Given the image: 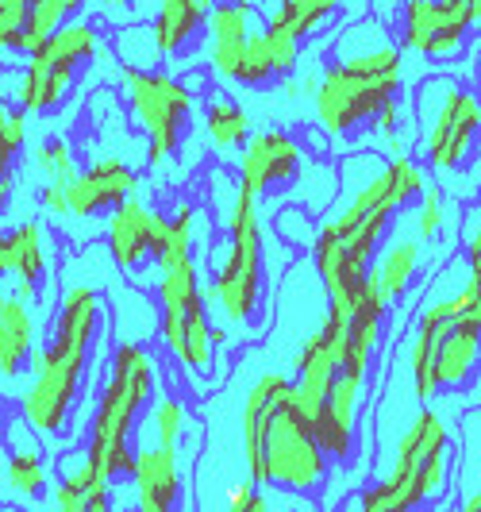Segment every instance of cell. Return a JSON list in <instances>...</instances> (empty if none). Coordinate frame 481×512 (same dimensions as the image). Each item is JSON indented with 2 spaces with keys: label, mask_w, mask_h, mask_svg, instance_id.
Returning <instances> with one entry per match:
<instances>
[{
  "label": "cell",
  "mask_w": 481,
  "mask_h": 512,
  "mask_svg": "<svg viewBox=\"0 0 481 512\" xmlns=\"http://www.w3.org/2000/svg\"><path fill=\"white\" fill-rule=\"evenodd\" d=\"M170 239V208H158L143 197H131L104 220V251L112 270L127 274L135 285H143L154 274L158 258Z\"/></svg>",
  "instance_id": "obj_12"
},
{
  "label": "cell",
  "mask_w": 481,
  "mask_h": 512,
  "mask_svg": "<svg viewBox=\"0 0 481 512\" xmlns=\"http://www.w3.org/2000/svg\"><path fill=\"white\" fill-rule=\"evenodd\" d=\"M405 58L397 43H385L374 51L351 54L343 62H331L320 74V89L312 97V112L320 131L335 143L355 139L362 128H370L385 104L397 101Z\"/></svg>",
  "instance_id": "obj_7"
},
{
  "label": "cell",
  "mask_w": 481,
  "mask_h": 512,
  "mask_svg": "<svg viewBox=\"0 0 481 512\" xmlns=\"http://www.w3.org/2000/svg\"><path fill=\"white\" fill-rule=\"evenodd\" d=\"M27 27H31V0H0V58L24 54Z\"/></svg>",
  "instance_id": "obj_35"
},
{
  "label": "cell",
  "mask_w": 481,
  "mask_h": 512,
  "mask_svg": "<svg viewBox=\"0 0 481 512\" xmlns=\"http://www.w3.org/2000/svg\"><path fill=\"white\" fill-rule=\"evenodd\" d=\"M447 482V428L435 412H420L397 439V466L378 486L358 493V512H412Z\"/></svg>",
  "instance_id": "obj_10"
},
{
  "label": "cell",
  "mask_w": 481,
  "mask_h": 512,
  "mask_svg": "<svg viewBox=\"0 0 481 512\" xmlns=\"http://www.w3.org/2000/svg\"><path fill=\"white\" fill-rule=\"evenodd\" d=\"M143 189V170L124 158V154H93L81 174L74 178L70 193V224H93V220H108L116 208L139 197ZM66 224V228H70Z\"/></svg>",
  "instance_id": "obj_16"
},
{
  "label": "cell",
  "mask_w": 481,
  "mask_h": 512,
  "mask_svg": "<svg viewBox=\"0 0 481 512\" xmlns=\"http://www.w3.org/2000/svg\"><path fill=\"white\" fill-rule=\"evenodd\" d=\"M31 170L43 185H74V178L81 174V158L70 135H43L31 147Z\"/></svg>",
  "instance_id": "obj_30"
},
{
  "label": "cell",
  "mask_w": 481,
  "mask_h": 512,
  "mask_svg": "<svg viewBox=\"0 0 481 512\" xmlns=\"http://www.w3.org/2000/svg\"><path fill=\"white\" fill-rule=\"evenodd\" d=\"M0 239H4V278H12V293L27 305H39L54 274V255H58L51 228L31 216V220L4 228Z\"/></svg>",
  "instance_id": "obj_18"
},
{
  "label": "cell",
  "mask_w": 481,
  "mask_h": 512,
  "mask_svg": "<svg viewBox=\"0 0 481 512\" xmlns=\"http://www.w3.org/2000/svg\"><path fill=\"white\" fill-rule=\"evenodd\" d=\"M162 389V359L147 343H116L108 351L101 378H97V397L89 412V432L85 447L97 466V478L104 486H124L131 466H135V428L143 412L154 405Z\"/></svg>",
  "instance_id": "obj_4"
},
{
  "label": "cell",
  "mask_w": 481,
  "mask_h": 512,
  "mask_svg": "<svg viewBox=\"0 0 481 512\" xmlns=\"http://www.w3.org/2000/svg\"><path fill=\"white\" fill-rule=\"evenodd\" d=\"M420 255H424V239H420V235H416V239L397 235V239H389L385 251H378L370 274L378 278L381 289H385L393 301H401L408 293V285L416 282V274H420Z\"/></svg>",
  "instance_id": "obj_27"
},
{
  "label": "cell",
  "mask_w": 481,
  "mask_h": 512,
  "mask_svg": "<svg viewBox=\"0 0 481 512\" xmlns=\"http://www.w3.org/2000/svg\"><path fill=\"white\" fill-rule=\"evenodd\" d=\"M339 8H343V0H274L266 24L281 27V31L297 35V39L304 43V39L320 35V31L335 20Z\"/></svg>",
  "instance_id": "obj_29"
},
{
  "label": "cell",
  "mask_w": 481,
  "mask_h": 512,
  "mask_svg": "<svg viewBox=\"0 0 481 512\" xmlns=\"http://www.w3.org/2000/svg\"><path fill=\"white\" fill-rule=\"evenodd\" d=\"M158 4H162V0H158Z\"/></svg>",
  "instance_id": "obj_45"
},
{
  "label": "cell",
  "mask_w": 481,
  "mask_h": 512,
  "mask_svg": "<svg viewBox=\"0 0 481 512\" xmlns=\"http://www.w3.org/2000/svg\"><path fill=\"white\" fill-rule=\"evenodd\" d=\"M304 162H308V147L297 135L281 128H262L235 154V174L258 201H278L293 193Z\"/></svg>",
  "instance_id": "obj_14"
},
{
  "label": "cell",
  "mask_w": 481,
  "mask_h": 512,
  "mask_svg": "<svg viewBox=\"0 0 481 512\" xmlns=\"http://www.w3.org/2000/svg\"><path fill=\"white\" fill-rule=\"evenodd\" d=\"M220 0H162L158 12H154V35H158V47L162 58L174 62V58H189L193 47L201 43L204 27H208V12L216 8Z\"/></svg>",
  "instance_id": "obj_24"
},
{
  "label": "cell",
  "mask_w": 481,
  "mask_h": 512,
  "mask_svg": "<svg viewBox=\"0 0 481 512\" xmlns=\"http://www.w3.org/2000/svg\"><path fill=\"white\" fill-rule=\"evenodd\" d=\"M297 66H301V39L274 24H262L251 35L243 58H239V70H235V81H231V85H243V89H274L285 77L297 74Z\"/></svg>",
  "instance_id": "obj_23"
},
{
  "label": "cell",
  "mask_w": 481,
  "mask_h": 512,
  "mask_svg": "<svg viewBox=\"0 0 481 512\" xmlns=\"http://www.w3.org/2000/svg\"><path fill=\"white\" fill-rule=\"evenodd\" d=\"M343 366H347V312L328 305L320 328L301 343L293 370H289L297 401L308 416H316V409L324 405V397L331 393L335 378L343 374Z\"/></svg>",
  "instance_id": "obj_15"
},
{
  "label": "cell",
  "mask_w": 481,
  "mask_h": 512,
  "mask_svg": "<svg viewBox=\"0 0 481 512\" xmlns=\"http://www.w3.org/2000/svg\"><path fill=\"white\" fill-rule=\"evenodd\" d=\"M258 8L243 4V0H220L208 12V27H204V70L212 74V81H235L239 58L247 51L251 35L258 31Z\"/></svg>",
  "instance_id": "obj_21"
},
{
  "label": "cell",
  "mask_w": 481,
  "mask_h": 512,
  "mask_svg": "<svg viewBox=\"0 0 481 512\" xmlns=\"http://www.w3.org/2000/svg\"><path fill=\"white\" fill-rule=\"evenodd\" d=\"M443 224H447V212H443V193L439 189H431L420 197V205H416V235L424 239V243H431L439 231H443Z\"/></svg>",
  "instance_id": "obj_36"
},
{
  "label": "cell",
  "mask_w": 481,
  "mask_h": 512,
  "mask_svg": "<svg viewBox=\"0 0 481 512\" xmlns=\"http://www.w3.org/2000/svg\"><path fill=\"white\" fill-rule=\"evenodd\" d=\"M201 120H204V143L208 151L228 158V154H239L247 147V139L254 135L251 128V112L231 97L228 89L212 85L201 97Z\"/></svg>",
  "instance_id": "obj_25"
},
{
  "label": "cell",
  "mask_w": 481,
  "mask_h": 512,
  "mask_svg": "<svg viewBox=\"0 0 481 512\" xmlns=\"http://www.w3.org/2000/svg\"><path fill=\"white\" fill-rule=\"evenodd\" d=\"M116 493H120V486H116V489H97V493H93V505H89V512H120V505H116Z\"/></svg>",
  "instance_id": "obj_39"
},
{
  "label": "cell",
  "mask_w": 481,
  "mask_h": 512,
  "mask_svg": "<svg viewBox=\"0 0 481 512\" xmlns=\"http://www.w3.org/2000/svg\"><path fill=\"white\" fill-rule=\"evenodd\" d=\"M43 320L35 305L20 301L12 289H0V385L12 389L24 382L39 355Z\"/></svg>",
  "instance_id": "obj_22"
},
{
  "label": "cell",
  "mask_w": 481,
  "mask_h": 512,
  "mask_svg": "<svg viewBox=\"0 0 481 512\" xmlns=\"http://www.w3.org/2000/svg\"><path fill=\"white\" fill-rule=\"evenodd\" d=\"M478 512H481V509H478Z\"/></svg>",
  "instance_id": "obj_46"
},
{
  "label": "cell",
  "mask_w": 481,
  "mask_h": 512,
  "mask_svg": "<svg viewBox=\"0 0 481 512\" xmlns=\"http://www.w3.org/2000/svg\"><path fill=\"white\" fill-rule=\"evenodd\" d=\"M89 4L93 0H31V27H27V39H24V58L39 51L43 39L54 35L58 27L81 20Z\"/></svg>",
  "instance_id": "obj_32"
},
{
  "label": "cell",
  "mask_w": 481,
  "mask_h": 512,
  "mask_svg": "<svg viewBox=\"0 0 481 512\" xmlns=\"http://www.w3.org/2000/svg\"><path fill=\"white\" fill-rule=\"evenodd\" d=\"M0 447H4V466H0L4 497L16 501L24 512H39L43 505H51L54 462L47 455V439L27 424L20 409L4 412V420H0Z\"/></svg>",
  "instance_id": "obj_13"
},
{
  "label": "cell",
  "mask_w": 481,
  "mask_h": 512,
  "mask_svg": "<svg viewBox=\"0 0 481 512\" xmlns=\"http://www.w3.org/2000/svg\"><path fill=\"white\" fill-rule=\"evenodd\" d=\"M243 474L254 486H278L297 497H316L328 482L331 459L320 447L312 416L301 409L293 374L262 370L239 405Z\"/></svg>",
  "instance_id": "obj_2"
},
{
  "label": "cell",
  "mask_w": 481,
  "mask_h": 512,
  "mask_svg": "<svg viewBox=\"0 0 481 512\" xmlns=\"http://www.w3.org/2000/svg\"><path fill=\"white\" fill-rule=\"evenodd\" d=\"M27 131H31V116L0 93V178L16 174V162L27 151Z\"/></svg>",
  "instance_id": "obj_34"
},
{
  "label": "cell",
  "mask_w": 481,
  "mask_h": 512,
  "mask_svg": "<svg viewBox=\"0 0 481 512\" xmlns=\"http://www.w3.org/2000/svg\"><path fill=\"white\" fill-rule=\"evenodd\" d=\"M131 512H181L185 505V462L181 447H162L151 439L135 443V466L127 474Z\"/></svg>",
  "instance_id": "obj_17"
},
{
  "label": "cell",
  "mask_w": 481,
  "mask_h": 512,
  "mask_svg": "<svg viewBox=\"0 0 481 512\" xmlns=\"http://www.w3.org/2000/svg\"><path fill=\"white\" fill-rule=\"evenodd\" d=\"M139 0H93V8H97V20L101 16H120V12H131Z\"/></svg>",
  "instance_id": "obj_40"
},
{
  "label": "cell",
  "mask_w": 481,
  "mask_h": 512,
  "mask_svg": "<svg viewBox=\"0 0 481 512\" xmlns=\"http://www.w3.org/2000/svg\"><path fill=\"white\" fill-rule=\"evenodd\" d=\"M339 185H343V178H339L335 166H328L324 158H308L301 178L293 185V193H289L285 201H297V205H304L308 212H324V216H328L331 197H339Z\"/></svg>",
  "instance_id": "obj_31"
},
{
  "label": "cell",
  "mask_w": 481,
  "mask_h": 512,
  "mask_svg": "<svg viewBox=\"0 0 481 512\" xmlns=\"http://www.w3.org/2000/svg\"><path fill=\"white\" fill-rule=\"evenodd\" d=\"M366 374L370 370H355L343 366V374L335 378L324 405L312 416V428L320 447L328 451L331 462H351L358 451V412H362V393H366Z\"/></svg>",
  "instance_id": "obj_20"
},
{
  "label": "cell",
  "mask_w": 481,
  "mask_h": 512,
  "mask_svg": "<svg viewBox=\"0 0 481 512\" xmlns=\"http://www.w3.org/2000/svg\"><path fill=\"white\" fill-rule=\"evenodd\" d=\"M270 228H274V239H281L289 251H312L316 239H320V220H316V212H308V208L297 205V201H285V205L274 208Z\"/></svg>",
  "instance_id": "obj_33"
},
{
  "label": "cell",
  "mask_w": 481,
  "mask_h": 512,
  "mask_svg": "<svg viewBox=\"0 0 481 512\" xmlns=\"http://www.w3.org/2000/svg\"><path fill=\"white\" fill-rule=\"evenodd\" d=\"M154 301L162 355L178 374H185V393L204 397L224 378V351L216 343V320L204 297L201 255L154 266Z\"/></svg>",
  "instance_id": "obj_5"
},
{
  "label": "cell",
  "mask_w": 481,
  "mask_h": 512,
  "mask_svg": "<svg viewBox=\"0 0 481 512\" xmlns=\"http://www.w3.org/2000/svg\"><path fill=\"white\" fill-rule=\"evenodd\" d=\"M408 366L420 401L474 382L481 366V285L474 278L451 301L424 308Z\"/></svg>",
  "instance_id": "obj_6"
},
{
  "label": "cell",
  "mask_w": 481,
  "mask_h": 512,
  "mask_svg": "<svg viewBox=\"0 0 481 512\" xmlns=\"http://www.w3.org/2000/svg\"><path fill=\"white\" fill-rule=\"evenodd\" d=\"M470 27V12L455 0H405L401 43L424 58H455Z\"/></svg>",
  "instance_id": "obj_19"
},
{
  "label": "cell",
  "mask_w": 481,
  "mask_h": 512,
  "mask_svg": "<svg viewBox=\"0 0 481 512\" xmlns=\"http://www.w3.org/2000/svg\"><path fill=\"white\" fill-rule=\"evenodd\" d=\"M466 266H470V278L481 285V220L478 228L470 231V247H466Z\"/></svg>",
  "instance_id": "obj_38"
},
{
  "label": "cell",
  "mask_w": 481,
  "mask_h": 512,
  "mask_svg": "<svg viewBox=\"0 0 481 512\" xmlns=\"http://www.w3.org/2000/svg\"><path fill=\"white\" fill-rule=\"evenodd\" d=\"M108 47L116 54L120 70H162V47L151 20H127L108 35Z\"/></svg>",
  "instance_id": "obj_28"
},
{
  "label": "cell",
  "mask_w": 481,
  "mask_h": 512,
  "mask_svg": "<svg viewBox=\"0 0 481 512\" xmlns=\"http://www.w3.org/2000/svg\"><path fill=\"white\" fill-rule=\"evenodd\" d=\"M120 89L131 128L147 143V166L151 174H162L189 147L201 97L170 70H120Z\"/></svg>",
  "instance_id": "obj_9"
},
{
  "label": "cell",
  "mask_w": 481,
  "mask_h": 512,
  "mask_svg": "<svg viewBox=\"0 0 481 512\" xmlns=\"http://www.w3.org/2000/svg\"><path fill=\"white\" fill-rule=\"evenodd\" d=\"M193 432V405L189 393H181L174 385H162L154 405L147 409V439L162 447H181Z\"/></svg>",
  "instance_id": "obj_26"
},
{
  "label": "cell",
  "mask_w": 481,
  "mask_h": 512,
  "mask_svg": "<svg viewBox=\"0 0 481 512\" xmlns=\"http://www.w3.org/2000/svg\"><path fill=\"white\" fill-rule=\"evenodd\" d=\"M12 193H16V181L0 178V212H8V205H12Z\"/></svg>",
  "instance_id": "obj_41"
},
{
  "label": "cell",
  "mask_w": 481,
  "mask_h": 512,
  "mask_svg": "<svg viewBox=\"0 0 481 512\" xmlns=\"http://www.w3.org/2000/svg\"><path fill=\"white\" fill-rule=\"evenodd\" d=\"M0 455H4V447H0ZM0 466H4V459H0Z\"/></svg>",
  "instance_id": "obj_44"
},
{
  "label": "cell",
  "mask_w": 481,
  "mask_h": 512,
  "mask_svg": "<svg viewBox=\"0 0 481 512\" xmlns=\"http://www.w3.org/2000/svg\"><path fill=\"white\" fill-rule=\"evenodd\" d=\"M70 185H39V193H35V205L39 212L54 220L58 228H66L70 224V193H66Z\"/></svg>",
  "instance_id": "obj_37"
},
{
  "label": "cell",
  "mask_w": 481,
  "mask_h": 512,
  "mask_svg": "<svg viewBox=\"0 0 481 512\" xmlns=\"http://www.w3.org/2000/svg\"><path fill=\"white\" fill-rule=\"evenodd\" d=\"M420 151L435 174H455L466 166L481 139V101L466 93L455 77H424L416 89Z\"/></svg>",
  "instance_id": "obj_11"
},
{
  "label": "cell",
  "mask_w": 481,
  "mask_h": 512,
  "mask_svg": "<svg viewBox=\"0 0 481 512\" xmlns=\"http://www.w3.org/2000/svg\"><path fill=\"white\" fill-rule=\"evenodd\" d=\"M0 282H4V239H0Z\"/></svg>",
  "instance_id": "obj_42"
},
{
  "label": "cell",
  "mask_w": 481,
  "mask_h": 512,
  "mask_svg": "<svg viewBox=\"0 0 481 512\" xmlns=\"http://www.w3.org/2000/svg\"><path fill=\"white\" fill-rule=\"evenodd\" d=\"M216 239L204 251V297L212 320L239 339L266 328L270 266H266V220L262 201L239 181L228 212L216 216Z\"/></svg>",
  "instance_id": "obj_3"
},
{
  "label": "cell",
  "mask_w": 481,
  "mask_h": 512,
  "mask_svg": "<svg viewBox=\"0 0 481 512\" xmlns=\"http://www.w3.org/2000/svg\"><path fill=\"white\" fill-rule=\"evenodd\" d=\"M243 4H254V8H262V4H266V0H243Z\"/></svg>",
  "instance_id": "obj_43"
},
{
  "label": "cell",
  "mask_w": 481,
  "mask_h": 512,
  "mask_svg": "<svg viewBox=\"0 0 481 512\" xmlns=\"http://www.w3.org/2000/svg\"><path fill=\"white\" fill-rule=\"evenodd\" d=\"M104 43H108V35H104L97 16H81L74 24L58 27L54 35L43 39V47L27 54L24 66L12 74L8 101H16V108H24L31 120L58 116L62 104L70 101L81 70L101 58Z\"/></svg>",
  "instance_id": "obj_8"
},
{
  "label": "cell",
  "mask_w": 481,
  "mask_h": 512,
  "mask_svg": "<svg viewBox=\"0 0 481 512\" xmlns=\"http://www.w3.org/2000/svg\"><path fill=\"white\" fill-rule=\"evenodd\" d=\"M108 324V305L97 282L66 278L54 305L51 332L39 343L27 385L16 393V409L51 447L74 443V420L93 412L97 385L85 382L97 366V347Z\"/></svg>",
  "instance_id": "obj_1"
}]
</instances>
